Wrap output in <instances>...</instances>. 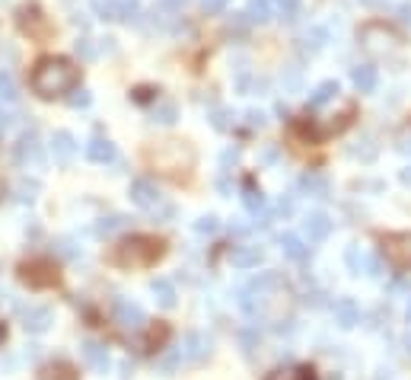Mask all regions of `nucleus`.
<instances>
[{"label":"nucleus","instance_id":"nucleus-1","mask_svg":"<svg viewBox=\"0 0 411 380\" xmlns=\"http://www.w3.org/2000/svg\"><path fill=\"white\" fill-rule=\"evenodd\" d=\"M77 84H80V68L68 58H42L32 70V90L42 99L68 96Z\"/></svg>","mask_w":411,"mask_h":380},{"label":"nucleus","instance_id":"nucleus-2","mask_svg":"<svg viewBox=\"0 0 411 380\" xmlns=\"http://www.w3.org/2000/svg\"><path fill=\"white\" fill-rule=\"evenodd\" d=\"M163 252H166V243L160 236L134 234V236H127V240H121L112 250V262L121 268H144V266H153Z\"/></svg>","mask_w":411,"mask_h":380},{"label":"nucleus","instance_id":"nucleus-3","mask_svg":"<svg viewBox=\"0 0 411 380\" xmlns=\"http://www.w3.org/2000/svg\"><path fill=\"white\" fill-rule=\"evenodd\" d=\"M58 266L52 259H32V262L20 266V282H26L29 288H52V284H58Z\"/></svg>","mask_w":411,"mask_h":380},{"label":"nucleus","instance_id":"nucleus-4","mask_svg":"<svg viewBox=\"0 0 411 380\" xmlns=\"http://www.w3.org/2000/svg\"><path fill=\"white\" fill-rule=\"evenodd\" d=\"M382 256L396 268H411V234H386L382 236Z\"/></svg>","mask_w":411,"mask_h":380},{"label":"nucleus","instance_id":"nucleus-5","mask_svg":"<svg viewBox=\"0 0 411 380\" xmlns=\"http://www.w3.org/2000/svg\"><path fill=\"white\" fill-rule=\"evenodd\" d=\"M332 234V218L325 211H309L303 218V240L307 243H322Z\"/></svg>","mask_w":411,"mask_h":380},{"label":"nucleus","instance_id":"nucleus-6","mask_svg":"<svg viewBox=\"0 0 411 380\" xmlns=\"http://www.w3.org/2000/svg\"><path fill=\"white\" fill-rule=\"evenodd\" d=\"M112 310H115V323H118L121 329H131V333H134V329L147 326V313L137 304H131V301H115Z\"/></svg>","mask_w":411,"mask_h":380},{"label":"nucleus","instance_id":"nucleus-7","mask_svg":"<svg viewBox=\"0 0 411 380\" xmlns=\"http://www.w3.org/2000/svg\"><path fill=\"white\" fill-rule=\"evenodd\" d=\"M127 195H131V202H134L137 208H144V211H153V208L163 202V198H160V189L150 183V179H134L131 189H127Z\"/></svg>","mask_w":411,"mask_h":380},{"label":"nucleus","instance_id":"nucleus-8","mask_svg":"<svg viewBox=\"0 0 411 380\" xmlns=\"http://www.w3.org/2000/svg\"><path fill=\"white\" fill-rule=\"evenodd\" d=\"M208 355H210V339L204 333H188L185 339H182V358H185V361L201 365V361H208Z\"/></svg>","mask_w":411,"mask_h":380},{"label":"nucleus","instance_id":"nucleus-9","mask_svg":"<svg viewBox=\"0 0 411 380\" xmlns=\"http://www.w3.org/2000/svg\"><path fill=\"white\" fill-rule=\"evenodd\" d=\"M13 157H16V163H42V144H38V135L36 131H26L20 141H16V151H13Z\"/></svg>","mask_w":411,"mask_h":380},{"label":"nucleus","instance_id":"nucleus-10","mask_svg":"<svg viewBox=\"0 0 411 380\" xmlns=\"http://www.w3.org/2000/svg\"><path fill=\"white\" fill-rule=\"evenodd\" d=\"M52 153H54V160H58L61 167H68L70 160H74V153H77L74 135H70V131H54L52 135Z\"/></svg>","mask_w":411,"mask_h":380},{"label":"nucleus","instance_id":"nucleus-11","mask_svg":"<svg viewBox=\"0 0 411 380\" xmlns=\"http://www.w3.org/2000/svg\"><path fill=\"white\" fill-rule=\"evenodd\" d=\"M332 313H335V323L341 329H351V326H357V323H360V307L354 304L351 297L335 301V304H332Z\"/></svg>","mask_w":411,"mask_h":380},{"label":"nucleus","instance_id":"nucleus-12","mask_svg":"<svg viewBox=\"0 0 411 380\" xmlns=\"http://www.w3.org/2000/svg\"><path fill=\"white\" fill-rule=\"evenodd\" d=\"M54 323V317H52V310L48 307H29V310H23V329L26 333H45L48 326Z\"/></svg>","mask_w":411,"mask_h":380},{"label":"nucleus","instance_id":"nucleus-13","mask_svg":"<svg viewBox=\"0 0 411 380\" xmlns=\"http://www.w3.org/2000/svg\"><path fill=\"white\" fill-rule=\"evenodd\" d=\"M277 243H281L284 256L293 259V262H307V259H309V246H307V240H303V236H297V234H281V236H277Z\"/></svg>","mask_w":411,"mask_h":380},{"label":"nucleus","instance_id":"nucleus-14","mask_svg":"<svg viewBox=\"0 0 411 380\" xmlns=\"http://www.w3.org/2000/svg\"><path fill=\"white\" fill-rule=\"evenodd\" d=\"M351 84L360 93H373L376 84H380V70L373 64H357V68H351Z\"/></svg>","mask_w":411,"mask_h":380},{"label":"nucleus","instance_id":"nucleus-15","mask_svg":"<svg viewBox=\"0 0 411 380\" xmlns=\"http://www.w3.org/2000/svg\"><path fill=\"white\" fill-rule=\"evenodd\" d=\"M297 185H300V192H307V195H313V198H325L332 192V183L322 173H303Z\"/></svg>","mask_w":411,"mask_h":380},{"label":"nucleus","instance_id":"nucleus-16","mask_svg":"<svg viewBox=\"0 0 411 380\" xmlns=\"http://www.w3.org/2000/svg\"><path fill=\"white\" fill-rule=\"evenodd\" d=\"M83 361L99 374L109 371V351H105V345H99V342H83Z\"/></svg>","mask_w":411,"mask_h":380},{"label":"nucleus","instance_id":"nucleus-17","mask_svg":"<svg viewBox=\"0 0 411 380\" xmlns=\"http://www.w3.org/2000/svg\"><path fill=\"white\" fill-rule=\"evenodd\" d=\"M262 259H265V252L258 250V246H236V250L230 252V262L236 268H255Z\"/></svg>","mask_w":411,"mask_h":380},{"label":"nucleus","instance_id":"nucleus-18","mask_svg":"<svg viewBox=\"0 0 411 380\" xmlns=\"http://www.w3.org/2000/svg\"><path fill=\"white\" fill-rule=\"evenodd\" d=\"M86 157H90L93 163H112L115 160V144L109 141V137H93L90 144H86Z\"/></svg>","mask_w":411,"mask_h":380},{"label":"nucleus","instance_id":"nucleus-19","mask_svg":"<svg viewBox=\"0 0 411 380\" xmlns=\"http://www.w3.org/2000/svg\"><path fill=\"white\" fill-rule=\"evenodd\" d=\"M329 29H325V26H313V29H307L303 32V42H300V45H303V52H309V54H316V52H322V48L329 45Z\"/></svg>","mask_w":411,"mask_h":380},{"label":"nucleus","instance_id":"nucleus-20","mask_svg":"<svg viewBox=\"0 0 411 380\" xmlns=\"http://www.w3.org/2000/svg\"><path fill=\"white\" fill-rule=\"evenodd\" d=\"M338 90H341V86H338V80H322V84L309 93V109H322L325 102H332V99L338 96Z\"/></svg>","mask_w":411,"mask_h":380},{"label":"nucleus","instance_id":"nucleus-21","mask_svg":"<svg viewBox=\"0 0 411 380\" xmlns=\"http://www.w3.org/2000/svg\"><path fill=\"white\" fill-rule=\"evenodd\" d=\"M38 377L42 380H77V371H74V365H68V361H54V365L42 367Z\"/></svg>","mask_w":411,"mask_h":380},{"label":"nucleus","instance_id":"nucleus-22","mask_svg":"<svg viewBox=\"0 0 411 380\" xmlns=\"http://www.w3.org/2000/svg\"><path fill=\"white\" fill-rule=\"evenodd\" d=\"M265 380H316L313 367H277Z\"/></svg>","mask_w":411,"mask_h":380},{"label":"nucleus","instance_id":"nucleus-23","mask_svg":"<svg viewBox=\"0 0 411 380\" xmlns=\"http://www.w3.org/2000/svg\"><path fill=\"white\" fill-rule=\"evenodd\" d=\"M246 20L249 23H268L271 20V0H249V7H246Z\"/></svg>","mask_w":411,"mask_h":380},{"label":"nucleus","instance_id":"nucleus-24","mask_svg":"<svg viewBox=\"0 0 411 380\" xmlns=\"http://www.w3.org/2000/svg\"><path fill=\"white\" fill-rule=\"evenodd\" d=\"M150 291L157 294V301L163 307H176V288H172V282H166V278H157V282H150Z\"/></svg>","mask_w":411,"mask_h":380},{"label":"nucleus","instance_id":"nucleus-25","mask_svg":"<svg viewBox=\"0 0 411 380\" xmlns=\"http://www.w3.org/2000/svg\"><path fill=\"white\" fill-rule=\"evenodd\" d=\"M125 227H127L125 214H109V218H102V221L96 224V234L99 236H112V234H118V230H125Z\"/></svg>","mask_w":411,"mask_h":380},{"label":"nucleus","instance_id":"nucleus-26","mask_svg":"<svg viewBox=\"0 0 411 380\" xmlns=\"http://www.w3.org/2000/svg\"><path fill=\"white\" fill-rule=\"evenodd\" d=\"M242 205H246V211L252 214H262L265 211V195L258 189H252V185H246V195H242Z\"/></svg>","mask_w":411,"mask_h":380},{"label":"nucleus","instance_id":"nucleus-27","mask_svg":"<svg viewBox=\"0 0 411 380\" xmlns=\"http://www.w3.org/2000/svg\"><path fill=\"white\" fill-rule=\"evenodd\" d=\"M344 259H348V266H351V272H354V275L366 272V252L360 250V246H351V250L344 252Z\"/></svg>","mask_w":411,"mask_h":380},{"label":"nucleus","instance_id":"nucleus-28","mask_svg":"<svg viewBox=\"0 0 411 380\" xmlns=\"http://www.w3.org/2000/svg\"><path fill=\"white\" fill-rule=\"evenodd\" d=\"M99 20H118V3L115 0H90Z\"/></svg>","mask_w":411,"mask_h":380},{"label":"nucleus","instance_id":"nucleus-29","mask_svg":"<svg viewBox=\"0 0 411 380\" xmlns=\"http://www.w3.org/2000/svg\"><path fill=\"white\" fill-rule=\"evenodd\" d=\"M274 7H277V13H281L284 23H293V20L300 16V0H274Z\"/></svg>","mask_w":411,"mask_h":380},{"label":"nucleus","instance_id":"nucleus-30","mask_svg":"<svg viewBox=\"0 0 411 380\" xmlns=\"http://www.w3.org/2000/svg\"><path fill=\"white\" fill-rule=\"evenodd\" d=\"M153 122H160V125L176 122V102H160V106L153 109Z\"/></svg>","mask_w":411,"mask_h":380},{"label":"nucleus","instance_id":"nucleus-31","mask_svg":"<svg viewBox=\"0 0 411 380\" xmlns=\"http://www.w3.org/2000/svg\"><path fill=\"white\" fill-rule=\"evenodd\" d=\"M0 99H3V102H13L16 99V84L7 70H0Z\"/></svg>","mask_w":411,"mask_h":380},{"label":"nucleus","instance_id":"nucleus-32","mask_svg":"<svg viewBox=\"0 0 411 380\" xmlns=\"http://www.w3.org/2000/svg\"><path fill=\"white\" fill-rule=\"evenodd\" d=\"M210 125H214L217 131H230L233 128V115L226 112V109H214V112H210Z\"/></svg>","mask_w":411,"mask_h":380},{"label":"nucleus","instance_id":"nucleus-33","mask_svg":"<svg viewBox=\"0 0 411 380\" xmlns=\"http://www.w3.org/2000/svg\"><path fill=\"white\" fill-rule=\"evenodd\" d=\"M166 339H169V326H166V323H157V329H153L147 339V351H157V345H163Z\"/></svg>","mask_w":411,"mask_h":380},{"label":"nucleus","instance_id":"nucleus-34","mask_svg":"<svg viewBox=\"0 0 411 380\" xmlns=\"http://www.w3.org/2000/svg\"><path fill=\"white\" fill-rule=\"evenodd\" d=\"M217 218H214V214H204V218H198V221H194V230H198V234H217Z\"/></svg>","mask_w":411,"mask_h":380},{"label":"nucleus","instance_id":"nucleus-35","mask_svg":"<svg viewBox=\"0 0 411 380\" xmlns=\"http://www.w3.org/2000/svg\"><path fill=\"white\" fill-rule=\"evenodd\" d=\"M68 102H70V109H86L93 102V96H90V90H77L74 96H68Z\"/></svg>","mask_w":411,"mask_h":380},{"label":"nucleus","instance_id":"nucleus-36","mask_svg":"<svg viewBox=\"0 0 411 380\" xmlns=\"http://www.w3.org/2000/svg\"><path fill=\"white\" fill-rule=\"evenodd\" d=\"M77 54H80V58H86V61H90V58H96V48H93V42L90 38H80V42H77Z\"/></svg>","mask_w":411,"mask_h":380},{"label":"nucleus","instance_id":"nucleus-37","mask_svg":"<svg viewBox=\"0 0 411 380\" xmlns=\"http://www.w3.org/2000/svg\"><path fill=\"white\" fill-rule=\"evenodd\" d=\"M364 275H373V278H380V275H382V259L380 256H366V272Z\"/></svg>","mask_w":411,"mask_h":380},{"label":"nucleus","instance_id":"nucleus-38","mask_svg":"<svg viewBox=\"0 0 411 380\" xmlns=\"http://www.w3.org/2000/svg\"><path fill=\"white\" fill-rule=\"evenodd\" d=\"M236 163H240V151H224V157H220L224 173H230V167H236Z\"/></svg>","mask_w":411,"mask_h":380},{"label":"nucleus","instance_id":"nucleus-39","mask_svg":"<svg viewBox=\"0 0 411 380\" xmlns=\"http://www.w3.org/2000/svg\"><path fill=\"white\" fill-rule=\"evenodd\" d=\"M226 3H230V0H201L204 13H224V10H226Z\"/></svg>","mask_w":411,"mask_h":380},{"label":"nucleus","instance_id":"nucleus-40","mask_svg":"<svg viewBox=\"0 0 411 380\" xmlns=\"http://www.w3.org/2000/svg\"><path fill=\"white\" fill-rule=\"evenodd\" d=\"M277 214H281V218H290L293 214V195H281V202H277Z\"/></svg>","mask_w":411,"mask_h":380},{"label":"nucleus","instance_id":"nucleus-41","mask_svg":"<svg viewBox=\"0 0 411 380\" xmlns=\"http://www.w3.org/2000/svg\"><path fill=\"white\" fill-rule=\"evenodd\" d=\"M281 80H284V90H297L300 86V68H290L287 77H281Z\"/></svg>","mask_w":411,"mask_h":380},{"label":"nucleus","instance_id":"nucleus-42","mask_svg":"<svg viewBox=\"0 0 411 380\" xmlns=\"http://www.w3.org/2000/svg\"><path fill=\"white\" fill-rule=\"evenodd\" d=\"M38 192V183H23L20 185V202H32Z\"/></svg>","mask_w":411,"mask_h":380},{"label":"nucleus","instance_id":"nucleus-43","mask_svg":"<svg viewBox=\"0 0 411 380\" xmlns=\"http://www.w3.org/2000/svg\"><path fill=\"white\" fill-rule=\"evenodd\" d=\"M246 119H249V125H252V128H265V112H246Z\"/></svg>","mask_w":411,"mask_h":380},{"label":"nucleus","instance_id":"nucleus-44","mask_svg":"<svg viewBox=\"0 0 411 380\" xmlns=\"http://www.w3.org/2000/svg\"><path fill=\"white\" fill-rule=\"evenodd\" d=\"M398 16H402V23L411 26V0H405L402 7H398Z\"/></svg>","mask_w":411,"mask_h":380},{"label":"nucleus","instance_id":"nucleus-45","mask_svg":"<svg viewBox=\"0 0 411 380\" xmlns=\"http://www.w3.org/2000/svg\"><path fill=\"white\" fill-rule=\"evenodd\" d=\"M182 3H188V0H160V7H166V10H179Z\"/></svg>","mask_w":411,"mask_h":380},{"label":"nucleus","instance_id":"nucleus-46","mask_svg":"<svg viewBox=\"0 0 411 380\" xmlns=\"http://www.w3.org/2000/svg\"><path fill=\"white\" fill-rule=\"evenodd\" d=\"M398 179H402V183H405V185H411V167H405V169H402V173H398Z\"/></svg>","mask_w":411,"mask_h":380},{"label":"nucleus","instance_id":"nucleus-47","mask_svg":"<svg viewBox=\"0 0 411 380\" xmlns=\"http://www.w3.org/2000/svg\"><path fill=\"white\" fill-rule=\"evenodd\" d=\"M398 151H402V153H411V137H405L402 144H398Z\"/></svg>","mask_w":411,"mask_h":380},{"label":"nucleus","instance_id":"nucleus-48","mask_svg":"<svg viewBox=\"0 0 411 380\" xmlns=\"http://www.w3.org/2000/svg\"><path fill=\"white\" fill-rule=\"evenodd\" d=\"M7 125H10V115H7V112H0V128H7Z\"/></svg>","mask_w":411,"mask_h":380},{"label":"nucleus","instance_id":"nucleus-49","mask_svg":"<svg viewBox=\"0 0 411 380\" xmlns=\"http://www.w3.org/2000/svg\"><path fill=\"white\" fill-rule=\"evenodd\" d=\"M360 3H366V7H376V3H380V0H360Z\"/></svg>","mask_w":411,"mask_h":380},{"label":"nucleus","instance_id":"nucleus-50","mask_svg":"<svg viewBox=\"0 0 411 380\" xmlns=\"http://www.w3.org/2000/svg\"><path fill=\"white\" fill-rule=\"evenodd\" d=\"M405 351H408V355H411V335H408V339H405Z\"/></svg>","mask_w":411,"mask_h":380},{"label":"nucleus","instance_id":"nucleus-51","mask_svg":"<svg viewBox=\"0 0 411 380\" xmlns=\"http://www.w3.org/2000/svg\"><path fill=\"white\" fill-rule=\"evenodd\" d=\"M405 319H408V323H411V301H408V310H405Z\"/></svg>","mask_w":411,"mask_h":380}]
</instances>
